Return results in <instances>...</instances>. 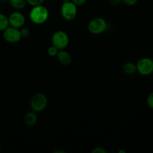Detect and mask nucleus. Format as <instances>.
<instances>
[{"label":"nucleus","instance_id":"obj_26","mask_svg":"<svg viewBox=\"0 0 153 153\" xmlns=\"http://www.w3.org/2000/svg\"><path fill=\"white\" fill-rule=\"evenodd\" d=\"M1 143H0V150H1Z\"/></svg>","mask_w":153,"mask_h":153},{"label":"nucleus","instance_id":"obj_6","mask_svg":"<svg viewBox=\"0 0 153 153\" xmlns=\"http://www.w3.org/2000/svg\"><path fill=\"white\" fill-rule=\"evenodd\" d=\"M137 71L142 76H149L153 73V61L151 58H143L136 64Z\"/></svg>","mask_w":153,"mask_h":153},{"label":"nucleus","instance_id":"obj_16","mask_svg":"<svg viewBox=\"0 0 153 153\" xmlns=\"http://www.w3.org/2000/svg\"><path fill=\"white\" fill-rule=\"evenodd\" d=\"M27 3L32 6L40 5V4H43L44 2V0H26Z\"/></svg>","mask_w":153,"mask_h":153},{"label":"nucleus","instance_id":"obj_19","mask_svg":"<svg viewBox=\"0 0 153 153\" xmlns=\"http://www.w3.org/2000/svg\"><path fill=\"white\" fill-rule=\"evenodd\" d=\"M93 153H106L107 151L103 147H96L92 150Z\"/></svg>","mask_w":153,"mask_h":153},{"label":"nucleus","instance_id":"obj_8","mask_svg":"<svg viewBox=\"0 0 153 153\" xmlns=\"http://www.w3.org/2000/svg\"><path fill=\"white\" fill-rule=\"evenodd\" d=\"M9 25L16 28H22L25 22V18L22 13L19 11H14L8 16Z\"/></svg>","mask_w":153,"mask_h":153},{"label":"nucleus","instance_id":"obj_25","mask_svg":"<svg viewBox=\"0 0 153 153\" xmlns=\"http://www.w3.org/2000/svg\"><path fill=\"white\" fill-rule=\"evenodd\" d=\"M119 152H123V153H126V151L125 150H121V151H119Z\"/></svg>","mask_w":153,"mask_h":153},{"label":"nucleus","instance_id":"obj_18","mask_svg":"<svg viewBox=\"0 0 153 153\" xmlns=\"http://www.w3.org/2000/svg\"><path fill=\"white\" fill-rule=\"evenodd\" d=\"M138 1V0H122V2H123L126 5L133 6L136 4Z\"/></svg>","mask_w":153,"mask_h":153},{"label":"nucleus","instance_id":"obj_23","mask_svg":"<svg viewBox=\"0 0 153 153\" xmlns=\"http://www.w3.org/2000/svg\"><path fill=\"white\" fill-rule=\"evenodd\" d=\"M55 153H57V152H61V153H64V152H63V151H60V150H58V151H55L54 152Z\"/></svg>","mask_w":153,"mask_h":153},{"label":"nucleus","instance_id":"obj_7","mask_svg":"<svg viewBox=\"0 0 153 153\" xmlns=\"http://www.w3.org/2000/svg\"><path fill=\"white\" fill-rule=\"evenodd\" d=\"M2 35L4 40L10 43H18L22 38L19 28H14L10 25L3 31Z\"/></svg>","mask_w":153,"mask_h":153},{"label":"nucleus","instance_id":"obj_5","mask_svg":"<svg viewBox=\"0 0 153 153\" xmlns=\"http://www.w3.org/2000/svg\"><path fill=\"white\" fill-rule=\"evenodd\" d=\"M52 43L58 50L64 49L69 44V37L65 31H58L52 37Z\"/></svg>","mask_w":153,"mask_h":153},{"label":"nucleus","instance_id":"obj_22","mask_svg":"<svg viewBox=\"0 0 153 153\" xmlns=\"http://www.w3.org/2000/svg\"><path fill=\"white\" fill-rule=\"evenodd\" d=\"M9 0H0V2L1 3H6V2H8Z\"/></svg>","mask_w":153,"mask_h":153},{"label":"nucleus","instance_id":"obj_15","mask_svg":"<svg viewBox=\"0 0 153 153\" xmlns=\"http://www.w3.org/2000/svg\"><path fill=\"white\" fill-rule=\"evenodd\" d=\"M19 31H20V34L22 37H27L29 36L30 34V30L29 28H26V27H23L19 28Z\"/></svg>","mask_w":153,"mask_h":153},{"label":"nucleus","instance_id":"obj_1","mask_svg":"<svg viewBox=\"0 0 153 153\" xmlns=\"http://www.w3.org/2000/svg\"><path fill=\"white\" fill-rule=\"evenodd\" d=\"M29 17L31 22L37 25L44 23L49 17V10L43 4L33 6L29 13Z\"/></svg>","mask_w":153,"mask_h":153},{"label":"nucleus","instance_id":"obj_14","mask_svg":"<svg viewBox=\"0 0 153 153\" xmlns=\"http://www.w3.org/2000/svg\"><path fill=\"white\" fill-rule=\"evenodd\" d=\"M58 51L59 50H58V49H57L55 46H53V45H52V46H50V47L48 49L47 52H48V55H49V56L54 57V56H56L57 54H58Z\"/></svg>","mask_w":153,"mask_h":153},{"label":"nucleus","instance_id":"obj_3","mask_svg":"<svg viewBox=\"0 0 153 153\" xmlns=\"http://www.w3.org/2000/svg\"><path fill=\"white\" fill-rule=\"evenodd\" d=\"M48 100L46 95L41 93L36 94L31 100V108L35 112L43 111L47 106Z\"/></svg>","mask_w":153,"mask_h":153},{"label":"nucleus","instance_id":"obj_17","mask_svg":"<svg viewBox=\"0 0 153 153\" xmlns=\"http://www.w3.org/2000/svg\"><path fill=\"white\" fill-rule=\"evenodd\" d=\"M146 103H147V105L149 106L150 108L153 109V92L151 93V94L149 95V97H147Z\"/></svg>","mask_w":153,"mask_h":153},{"label":"nucleus","instance_id":"obj_20","mask_svg":"<svg viewBox=\"0 0 153 153\" xmlns=\"http://www.w3.org/2000/svg\"><path fill=\"white\" fill-rule=\"evenodd\" d=\"M71 1H73L76 6H81L83 5L84 4H85L87 0H71Z\"/></svg>","mask_w":153,"mask_h":153},{"label":"nucleus","instance_id":"obj_2","mask_svg":"<svg viewBox=\"0 0 153 153\" xmlns=\"http://www.w3.org/2000/svg\"><path fill=\"white\" fill-rule=\"evenodd\" d=\"M88 28L91 34H100L106 31L108 25L106 21L103 18L97 17L90 21Z\"/></svg>","mask_w":153,"mask_h":153},{"label":"nucleus","instance_id":"obj_4","mask_svg":"<svg viewBox=\"0 0 153 153\" xmlns=\"http://www.w3.org/2000/svg\"><path fill=\"white\" fill-rule=\"evenodd\" d=\"M77 6L71 1L63 2L62 5H61V16L66 20L70 21L74 19L77 15Z\"/></svg>","mask_w":153,"mask_h":153},{"label":"nucleus","instance_id":"obj_21","mask_svg":"<svg viewBox=\"0 0 153 153\" xmlns=\"http://www.w3.org/2000/svg\"><path fill=\"white\" fill-rule=\"evenodd\" d=\"M110 3L111 5L117 7L122 3V0H110Z\"/></svg>","mask_w":153,"mask_h":153},{"label":"nucleus","instance_id":"obj_10","mask_svg":"<svg viewBox=\"0 0 153 153\" xmlns=\"http://www.w3.org/2000/svg\"><path fill=\"white\" fill-rule=\"evenodd\" d=\"M24 121L25 123L28 126H34L37 122V116L36 114V112L32 111H28L24 117Z\"/></svg>","mask_w":153,"mask_h":153},{"label":"nucleus","instance_id":"obj_11","mask_svg":"<svg viewBox=\"0 0 153 153\" xmlns=\"http://www.w3.org/2000/svg\"><path fill=\"white\" fill-rule=\"evenodd\" d=\"M123 70L127 75H133L137 71L136 64L133 62H126L123 67Z\"/></svg>","mask_w":153,"mask_h":153},{"label":"nucleus","instance_id":"obj_13","mask_svg":"<svg viewBox=\"0 0 153 153\" xmlns=\"http://www.w3.org/2000/svg\"><path fill=\"white\" fill-rule=\"evenodd\" d=\"M9 26L8 16L0 13V31H3Z\"/></svg>","mask_w":153,"mask_h":153},{"label":"nucleus","instance_id":"obj_9","mask_svg":"<svg viewBox=\"0 0 153 153\" xmlns=\"http://www.w3.org/2000/svg\"><path fill=\"white\" fill-rule=\"evenodd\" d=\"M57 58H58V61L61 63L62 65L67 66L70 65L72 62V56L68 52L61 49V50L58 51V54H57Z\"/></svg>","mask_w":153,"mask_h":153},{"label":"nucleus","instance_id":"obj_24","mask_svg":"<svg viewBox=\"0 0 153 153\" xmlns=\"http://www.w3.org/2000/svg\"><path fill=\"white\" fill-rule=\"evenodd\" d=\"M63 2H67V1H71V0H62Z\"/></svg>","mask_w":153,"mask_h":153},{"label":"nucleus","instance_id":"obj_12","mask_svg":"<svg viewBox=\"0 0 153 153\" xmlns=\"http://www.w3.org/2000/svg\"><path fill=\"white\" fill-rule=\"evenodd\" d=\"M8 2L12 7L16 10L24 8L27 4L26 0H9Z\"/></svg>","mask_w":153,"mask_h":153}]
</instances>
